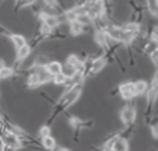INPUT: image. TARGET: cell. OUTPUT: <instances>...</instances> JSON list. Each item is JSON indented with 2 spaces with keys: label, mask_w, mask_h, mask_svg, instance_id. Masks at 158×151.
<instances>
[{
  "label": "cell",
  "mask_w": 158,
  "mask_h": 151,
  "mask_svg": "<svg viewBox=\"0 0 158 151\" xmlns=\"http://www.w3.org/2000/svg\"><path fill=\"white\" fill-rule=\"evenodd\" d=\"M68 23H69V34H71V36L79 37L85 33V26H82L78 20H71Z\"/></svg>",
  "instance_id": "11"
},
{
  "label": "cell",
  "mask_w": 158,
  "mask_h": 151,
  "mask_svg": "<svg viewBox=\"0 0 158 151\" xmlns=\"http://www.w3.org/2000/svg\"><path fill=\"white\" fill-rule=\"evenodd\" d=\"M66 75L65 73H62V72H59V73H56V75H54L52 76V82L51 83H54V85H56V86H64L65 85V82H66Z\"/></svg>",
  "instance_id": "20"
},
{
  "label": "cell",
  "mask_w": 158,
  "mask_h": 151,
  "mask_svg": "<svg viewBox=\"0 0 158 151\" xmlns=\"http://www.w3.org/2000/svg\"><path fill=\"white\" fill-rule=\"evenodd\" d=\"M65 62L71 64V65L75 66L76 69H82L83 71V68H85V59H82L78 54H69V55L66 57Z\"/></svg>",
  "instance_id": "14"
},
{
  "label": "cell",
  "mask_w": 158,
  "mask_h": 151,
  "mask_svg": "<svg viewBox=\"0 0 158 151\" xmlns=\"http://www.w3.org/2000/svg\"><path fill=\"white\" fill-rule=\"evenodd\" d=\"M155 2H157V4H158V0H155Z\"/></svg>",
  "instance_id": "29"
},
{
  "label": "cell",
  "mask_w": 158,
  "mask_h": 151,
  "mask_svg": "<svg viewBox=\"0 0 158 151\" xmlns=\"http://www.w3.org/2000/svg\"><path fill=\"white\" fill-rule=\"evenodd\" d=\"M82 90H83V83H78L72 89H69L68 92L61 93V98H59L55 107L52 109V112L49 115L48 123H52L55 120V117H58V115H61L62 112H65L66 109H69L72 105H75L79 100L81 95H82Z\"/></svg>",
  "instance_id": "1"
},
{
  "label": "cell",
  "mask_w": 158,
  "mask_h": 151,
  "mask_svg": "<svg viewBox=\"0 0 158 151\" xmlns=\"http://www.w3.org/2000/svg\"><path fill=\"white\" fill-rule=\"evenodd\" d=\"M43 3H44V6L48 7V9H58L59 7L58 0H43Z\"/></svg>",
  "instance_id": "24"
},
{
  "label": "cell",
  "mask_w": 158,
  "mask_h": 151,
  "mask_svg": "<svg viewBox=\"0 0 158 151\" xmlns=\"http://www.w3.org/2000/svg\"><path fill=\"white\" fill-rule=\"evenodd\" d=\"M31 51H33L31 44H26V45H23L21 48L17 49V54H16V64H17V65H20L21 62H24V61H26V59L30 57Z\"/></svg>",
  "instance_id": "9"
},
{
  "label": "cell",
  "mask_w": 158,
  "mask_h": 151,
  "mask_svg": "<svg viewBox=\"0 0 158 151\" xmlns=\"http://www.w3.org/2000/svg\"><path fill=\"white\" fill-rule=\"evenodd\" d=\"M68 124L78 133L81 130H90L93 127V124H95V122L93 120H83V119H79L76 116H69Z\"/></svg>",
  "instance_id": "3"
},
{
  "label": "cell",
  "mask_w": 158,
  "mask_h": 151,
  "mask_svg": "<svg viewBox=\"0 0 158 151\" xmlns=\"http://www.w3.org/2000/svg\"><path fill=\"white\" fill-rule=\"evenodd\" d=\"M51 134V127H49V124H44L41 126V128H40L38 132V137H45V136H49Z\"/></svg>",
  "instance_id": "23"
},
{
  "label": "cell",
  "mask_w": 158,
  "mask_h": 151,
  "mask_svg": "<svg viewBox=\"0 0 158 151\" xmlns=\"http://www.w3.org/2000/svg\"><path fill=\"white\" fill-rule=\"evenodd\" d=\"M38 19L41 23L48 24V26L54 30L61 27V19H59V16H56V14H51V13H47V11H40Z\"/></svg>",
  "instance_id": "6"
},
{
  "label": "cell",
  "mask_w": 158,
  "mask_h": 151,
  "mask_svg": "<svg viewBox=\"0 0 158 151\" xmlns=\"http://www.w3.org/2000/svg\"><path fill=\"white\" fill-rule=\"evenodd\" d=\"M44 69H45L49 75L54 76V75H56V73L62 72V64L59 62V61H56V59H51V61L44 66Z\"/></svg>",
  "instance_id": "13"
},
{
  "label": "cell",
  "mask_w": 158,
  "mask_h": 151,
  "mask_svg": "<svg viewBox=\"0 0 158 151\" xmlns=\"http://www.w3.org/2000/svg\"><path fill=\"white\" fill-rule=\"evenodd\" d=\"M148 57H150V61L152 62V65L155 66V69L158 68V48L154 49V51H151V52L148 54Z\"/></svg>",
  "instance_id": "22"
},
{
  "label": "cell",
  "mask_w": 158,
  "mask_h": 151,
  "mask_svg": "<svg viewBox=\"0 0 158 151\" xmlns=\"http://www.w3.org/2000/svg\"><path fill=\"white\" fill-rule=\"evenodd\" d=\"M95 43L100 49H103L105 52H107L109 49H110L112 40L109 38V36L106 34L105 30H96L95 31Z\"/></svg>",
  "instance_id": "5"
},
{
  "label": "cell",
  "mask_w": 158,
  "mask_h": 151,
  "mask_svg": "<svg viewBox=\"0 0 158 151\" xmlns=\"http://www.w3.org/2000/svg\"><path fill=\"white\" fill-rule=\"evenodd\" d=\"M40 141H41V147L45 148V150H55L56 148V140L51 134L45 136V137H41Z\"/></svg>",
  "instance_id": "16"
},
{
  "label": "cell",
  "mask_w": 158,
  "mask_h": 151,
  "mask_svg": "<svg viewBox=\"0 0 158 151\" xmlns=\"http://www.w3.org/2000/svg\"><path fill=\"white\" fill-rule=\"evenodd\" d=\"M130 148V144H128V138L124 137V136H117V138L114 140L113 143V147L112 150L113 151H128Z\"/></svg>",
  "instance_id": "10"
},
{
  "label": "cell",
  "mask_w": 158,
  "mask_h": 151,
  "mask_svg": "<svg viewBox=\"0 0 158 151\" xmlns=\"http://www.w3.org/2000/svg\"><path fill=\"white\" fill-rule=\"evenodd\" d=\"M76 71H78V69H76L75 66H72L71 64H68V62L62 64V73H65L66 78H71V76H73V73H75Z\"/></svg>",
  "instance_id": "21"
},
{
  "label": "cell",
  "mask_w": 158,
  "mask_h": 151,
  "mask_svg": "<svg viewBox=\"0 0 158 151\" xmlns=\"http://www.w3.org/2000/svg\"><path fill=\"white\" fill-rule=\"evenodd\" d=\"M2 120H3V117H2V113H0V122H2Z\"/></svg>",
  "instance_id": "28"
},
{
  "label": "cell",
  "mask_w": 158,
  "mask_h": 151,
  "mask_svg": "<svg viewBox=\"0 0 158 151\" xmlns=\"http://www.w3.org/2000/svg\"><path fill=\"white\" fill-rule=\"evenodd\" d=\"M145 4H147V11L150 16L152 17H158V4L155 0H145Z\"/></svg>",
  "instance_id": "17"
},
{
  "label": "cell",
  "mask_w": 158,
  "mask_h": 151,
  "mask_svg": "<svg viewBox=\"0 0 158 151\" xmlns=\"http://www.w3.org/2000/svg\"><path fill=\"white\" fill-rule=\"evenodd\" d=\"M9 38H10V41L13 43L16 49L21 48L23 45L27 44V38L24 36H21V34H9Z\"/></svg>",
  "instance_id": "15"
},
{
  "label": "cell",
  "mask_w": 158,
  "mask_h": 151,
  "mask_svg": "<svg viewBox=\"0 0 158 151\" xmlns=\"http://www.w3.org/2000/svg\"><path fill=\"white\" fill-rule=\"evenodd\" d=\"M4 66H6V64H4V61L2 58H0V69L2 68H4Z\"/></svg>",
  "instance_id": "27"
},
{
  "label": "cell",
  "mask_w": 158,
  "mask_h": 151,
  "mask_svg": "<svg viewBox=\"0 0 158 151\" xmlns=\"http://www.w3.org/2000/svg\"><path fill=\"white\" fill-rule=\"evenodd\" d=\"M2 140H3V144L4 148H11V150H17V148H21L23 147V141L21 138L19 137L17 134L11 132H6L3 136H2Z\"/></svg>",
  "instance_id": "4"
},
{
  "label": "cell",
  "mask_w": 158,
  "mask_h": 151,
  "mask_svg": "<svg viewBox=\"0 0 158 151\" xmlns=\"http://www.w3.org/2000/svg\"><path fill=\"white\" fill-rule=\"evenodd\" d=\"M117 92H118V95L122 96L123 100H126V102H128V100H131L133 98H135L134 86H133V82H130V81L120 83V85L117 86Z\"/></svg>",
  "instance_id": "7"
},
{
  "label": "cell",
  "mask_w": 158,
  "mask_h": 151,
  "mask_svg": "<svg viewBox=\"0 0 158 151\" xmlns=\"http://www.w3.org/2000/svg\"><path fill=\"white\" fill-rule=\"evenodd\" d=\"M148 85L150 83L144 79H138L135 82H133V86H134V96H144L148 90Z\"/></svg>",
  "instance_id": "12"
},
{
  "label": "cell",
  "mask_w": 158,
  "mask_h": 151,
  "mask_svg": "<svg viewBox=\"0 0 158 151\" xmlns=\"http://www.w3.org/2000/svg\"><path fill=\"white\" fill-rule=\"evenodd\" d=\"M75 20H78L79 23L82 24V26L88 27V26H93V19L90 16H89L88 13H82V14H79L78 17H76Z\"/></svg>",
  "instance_id": "18"
},
{
  "label": "cell",
  "mask_w": 158,
  "mask_h": 151,
  "mask_svg": "<svg viewBox=\"0 0 158 151\" xmlns=\"http://www.w3.org/2000/svg\"><path fill=\"white\" fill-rule=\"evenodd\" d=\"M150 132L154 140H158V120H155L151 126H150Z\"/></svg>",
  "instance_id": "25"
},
{
  "label": "cell",
  "mask_w": 158,
  "mask_h": 151,
  "mask_svg": "<svg viewBox=\"0 0 158 151\" xmlns=\"http://www.w3.org/2000/svg\"><path fill=\"white\" fill-rule=\"evenodd\" d=\"M118 117H120V122L123 123V126H131L135 123V119H137V107H135V105L131 103V100H128L122 107Z\"/></svg>",
  "instance_id": "2"
},
{
  "label": "cell",
  "mask_w": 158,
  "mask_h": 151,
  "mask_svg": "<svg viewBox=\"0 0 158 151\" xmlns=\"http://www.w3.org/2000/svg\"><path fill=\"white\" fill-rule=\"evenodd\" d=\"M148 37H150V38H152V40H155V41L158 43V26H154V27H152L151 33L148 34Z\"/></svg>",
  "instance_id": "26"
},
{
  "label": "cell",
  "mask_w": 158,
  "mask_h": 151,
  "mask_svg": "<svg viewBox=\"0 0 158 151\" xmlns=\"http://www.w3.org/2000/svg\"><path fill=\"white\" fill-rule=\"evenodd\" d=\"M26 83L28 89H37L40 86H43V81H41V75H40L38 68H31V72L27 76Z\"/></svg>",
  "instance_id": "8"
},
{
  "label": "cell",
  "mask_w": 158,
  "mask_h": 151,
  "mask_svg": "<svg viewBox=\"0 0 158 151\" xmlns=\"http://www.w3.org/2000/svg\"><path fill=\"white\" fill-rule=\"evenodd\" d=\"M14 75H16V71H14L11 66H4V68L0 69V79H2V81H3V79H9Z\"/></svg>",
  "instance_id": "19"
}]
</instances>
